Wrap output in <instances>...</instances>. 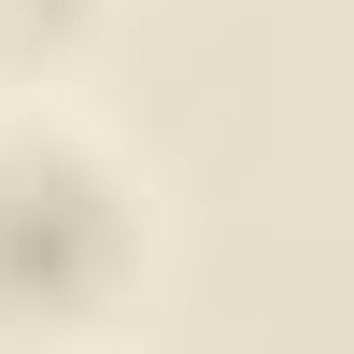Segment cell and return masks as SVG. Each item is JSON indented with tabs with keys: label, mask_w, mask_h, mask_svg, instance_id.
<instances>
[{
	"label": "cell",
	"mask_w": 354,
	"mask_h": 354,
	"mask_svg": "<svg viewBox=\"0 0 354 354\" xmlns=\"http://www.w3.org/2000/svg\"><path fill=\"white\" fill-rule=\"evenodd\" d=\"M128 185L57 128H0V326H85L128 283Z\"/></svg>",
	"instance_id": "6da1fadb"
},
{
	"label": "cell",
	"mask_w": 354,
	"mask_h": 354,
	"mask_svg": "<svg viewBox=\"0 0 354 354\" xmlns=\"http://www.w3.org/2000/svg\"><path fill=\"white\" fill-rule=\"evenodd\" d=\"M57 15H71V0H0V28H57Z\"/></svg>",
	"instance_id": "7a4b0ae2"
}]
</instances>
